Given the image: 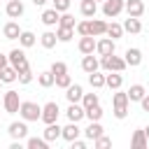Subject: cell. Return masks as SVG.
I'll return each mask as SVG.
<instances>
[{"label":"cell","mask_w":149,"mask_h":149,"mask_svg":"<svg viewBox=\"0 0 149 149\" xmlns=\"http://www.w3.org/2000/svg\"><path fill=\"white\" fill-rule=\"evenodd\" d=\"M56 42H58L56 30H44V33L40 35V44H42L44 49H54V47H56Z\"/></svg>","instance_id":"28"},{"label":"cell","mask_w":149,"mask_h":149,"mask_svg":"<svg viewBox=\"0 0 149 149\" xmlns=\"http://www.w3.org/2000/svg\"><path fill=\"white\" fill-rule=\"evenodd\" d=\"M2 35H5V40H19V35H21V28H19V23H16V21H9V23H5V28H2Z\"/></svg>","instance_id":"27"},{"label":"cell","mask_w":149,"mask_h":149,"mask_svg":"<svg viewBox=\"0 0 149 149\" xmlns=\"http://www.w3.org/2000/svg\"><path fill=\"white\" fill-rule=\"evenodd\" d=\"M54 9L56 12H68L70 9V0H54Z\"/></svg>","instance_id":"44"},{"label":"cell","mask_w":149,"mask_h":149,"mask_svg":"<svg viewBox=\"0 0 149 149\" xmlns=\"http://www.w3.org/2000/svg\"><path fill=\"white\" fill-rule=\"evenodd\" d=\"M81 133L86 135V140H91V142H93L95 137H100V135L105 133V128H102V123H100V121H91V123H88Z\"/></svg>","instance_id":"16"},{"label":"cell","mask_w":149,"mask_h":149,"mask_svg":"<svg viewBox=\"0 0 149 149\" xmlns=\"http://www.w3.org/2000/svg\"><path fill=\"white\" fill-rule=\"evenodd\" d=\"M16 81H19V84H23V86H26V84H30V81H33V70L28 68V70L19 72V74H16Z\"/></svg>","instance_id":"40"},{"label":"cell","mask_w":149,"mask_h":149,"mask_svg":"<svg viewBox=\"0 0 149 149\" xmlns=\"http://www.w3.org/2000/svg\"><path fill=\"white\" fill-rule=\"evenodd\" d=\"M74 33H77L79 37L88 35V21H79V23H74Z\"/></svg>","instance_id":"43"},{"label":"cell","mask_w":149,"mask_h":149,"mask_svg":"<svg viewBox=\"0 0 149 149\" xmlns=\"http://www.w3.org/2000/svg\"><path fill=\"white\" fill-rule=\"evenodd\" d=\"M123 61H126L128 68H137V65L142 63V51H140L137 47H128L126 54H123Z\"/></svg>","instance_id":"10"},{"label":"cell","mask_w":149,"mask_h":149,"mask_svg":"<svg viewBox=\"0 0 149 149\" xmlns=\"http://www.w3.org/2000/svg\"><path fill=\"white\" fill-rule=\"evenodd\" d=\"M35 42H37L35 33H30V30H21V35H19V44H21L23 49H30V47H35Z\"/></svg>","instance_id":"29"},{"label":"cell","mask_w":149,"mask_h":149,"mask_svg":"<svg viewBox=\"0 0 149 149\" xmlns=\"http://www.w3.org/2000/svg\"><path fill=\"white\" fill-rule=\"evenodd\" d=\"M77 49H79L81 54H93V51H95V37H93V35H84V37H79Z\"/></svg>","instance_id":"20"},{"label":"cell","mask_w":149,"mask_h":149,"mask_svg":"<svg viewBox=\"0 0 149 149\" xmlns=\"http://www.w3.org/2000/svg\"><path fill=\"white\" fill-rule=\"evenodd\" d=\"M49 70H51V72H54V77H56V74H63V72H68V65H65L63 61H54Z\"/></svg>","instance_id":"42"},{"label":"cell","mask_w":149,"mask_h":149,"mask_svg":"<svg viewBox=\"0 0 149 149\" xmlns=\"http://www.w3.org/2000/svg\"><path fill=\"white\" fill-rule=\"evenodd\" d=\"M100 68H102L105 72H123L128 65H126V61H123L121 56L109 54V56H100Z\"/></svg>","instance_id":"3"},{"label":"cell","mask_w":149,"mask_h":149,"mask_svg":"<svg viewBox=\"0 0 149 149\" xmlns=\"http://www.w3.org/2000/svg\"><path fill=\"white\" fill-rule=\"evenodd\" d=\"M79 135H81V128H79L74 121H70L68 126H63V128H61V137H63L65 142H72V140H77Z\"/></svg>","instance_id":"12"},{"label":"cell","mask_w":149,"mask_h":149,"mask_svg":"<svg viewBox=\"0 0 149 149\" xmlns=\"http://www.w3.org/2000/svg\"><path fill=\"white\" fill-rule=\"evenodd\" d=\"M0 88H2V81H0Z\"/></svg>","instance_id":"51"},{"label":"cell","mask_w":149,"mask_h":149,"mask_svg":"<svg viewBox=\"0 0 149 149\" xmlns=\"http://www.w3.org/2000/svg\"><path fill=\"white\" fill-rule=\"evenodd\" d=\"M140 105H142V109H144V112H149V93H144V98L140 100Z\"/></svg>","instance_id":"46"},{"label":"cell","mask_w":149,"mask_h":149,"mask_svg":"<svg viewBox=\"0 0 149 149\" xmlns=\"http://www.w3.org/2000/svg\"><path fill=\"white\" fill-rule=\"evenodd\" d=\"M70 144H72V149H86V142H84V140H79V137H77V140H72Z\"/></svg>","instance_id":"45"},{"label":"cell","mask_w":149,"mask_h":149,"mask_svg":"<svg viewBox=\"0 0 149 149\" xmlns=\"http://www.w3.org/2000/svg\"><path fill=\"white\" fill-rule=\"evenodd\" d=\"M37 84H40L42 88H49V86H54V72H51V70H44V72H40V74H37Z\"/></svg>","instance_id":"33"},{"label":"cell","mask_w":149,"mask_h":149,"mask_svg":"<svg viewBox=\"0 0 149 149\" xmlns=\"http://www.w3.org/2000/svg\"><path fill=\"white\" fill-rule=\"evenodd\" d=\"M95 2H105V0H95Z\"/></svg>","instance_id":"50"},{"label":"cell","mask_w":149,"mask_h":149,"mask_svg":"<svg viewBox=\"0 0 149 149\" xmlns=\"http://www.w3.org/2000/svg\"><path fill=\"white\" fill-rule=\"evenodd\" d=\"M88 84H91L93 88H102V86H105V74H102L100 70L91 72V74H88Z\"/></svg>","instance_id":"35"},{"label":"cell","mask_w":149,"mask_h":149,"mask_svg":"<svg viewBox=\"0 0 149 149\" xmlns=\"http://www.w3.org/2000/svg\"><path fill=\"white\" fill-rule=\"evenodd\" d=\"M93 147H95V149H105V147H112V140H109V137L102 133L100 137H95V140H93Z\"/></svg>","instance_id":"41"},{"label":"cell","mask_w":149,"mask_h":149,"mask_svg":"<svg viewBox=\"0 0 149 149\" xmlns=\"http://www.w3.org/2000/svg\"><path fill=\"white\" fill-rule=\"evenodd\" d=\"M30 2H33V5H35V7H44V5H47V2H49V0H30Z\"/></svg>","instance_id":"47"},{"label":"cell","mask_w":149,"mask_h":149,"mask_svg":"<svg viewBox=\"0 0 149 149\" xmlns=\"http://www.w3.org/2000/svg\"><path fill=\"white\" fill-rule=\"evenodd\" d=\"M56 37L58 42H70L74 37V28H65V26H56Z\"/></svg>","instance_id":"32"},{"label":"cell","mask_w":149,"mask_h":149,"mask_svg":"<svg viewBox=\"0 0 149 149\" xmlns=\"http://www.w3.org/2000/svg\"><path fill=\"white\" fill-rule=\"evenodd\" d=\"M144 86L142 84H130V88L126 91V95H128V102H140L142 98H144Z\"/></svg>","instance_id":"22"},{"label":"cell","mask_w":149,"mask_h":149,"mask_svg":"<svg viewBox=\"0 0 149 149\" xmlns=\"http://www.w3.org/2000/svg\"><path fill=\"white\" fill-rule=\"evenodd\" d=\"M5 12H7V16H9V19H21V16H23V12H26V7H23V2H21V0H7Z\"/></svg>","instance_id":"13"},{"label":"cell","mask_w":149,"mask_h":149,"mask_svg":"<svg viewBox=\"0 0 149 149\" xmlns=\"http://www.w3.org/2000/svg\"><path fill=\"white\" fill-rule=\"evenodd\" d=\"M144 135H147V142H149V126L144 128Z\"/></svg>","instance_id":"49"},{"label":"cell","mask_w":149,"mask_h":149,"mask_svg":"<svg viewBox=\"0 0 149 149\" xmlns=\"http://www.w3.org/2000/svg\"><path fill=\"white\" fill-rule=\"evenodd\" d=\"M19 105H21V98H19V91H5L2 95V107L7 114H16L19 112Z\"/></svg>","instance_id":"7"},{"label":"cell","mask_w":149,"mask_h":149,"mask_svg":"<svg viewBox=\"0 0 149 149\" xmlns=\"http://www.w3.org/2000/svg\"><path fill=\"white\" fill-rule=\"evenodd\" d=\"M123 33L140 35V33H142V23H140V19H135V16H128V19L123 21Z\"/></svg>","instance_id":"25"},{"label":"cell","mask_w":149,"mask_h":149,"mask_svg":"<svg viewBox=\"0 0 149 149\" xmlns=\"http://www.w3.org/2000/svg\"><path fill=\"white\" fill-rule=\"evenodd\" d=\"M58 114H61V107H58V102L49 100L47 105H42L40 121H42V123H54V121H58Z\"/></svg>","instance_id":"5"},{"label":"cell","mask_w":149,"mask_h":149,"mask_svg":"<svg viewBox=\"0 0 149 149\" xmlns=\"http://www.w3.org/2000/svg\"><path fill=\"white\" fill-rule=\"evenodd\" d=\"M112 114L116 119H126L128 116V95L121 88H116L114 95H112Z\"/></svg>","instance_id":"1"},{"label":"cell","mask_w":149,"mask_h":149,"mask_svg":"<svg viewBox=\"0 0 149 149\" xmlns=\"http://www.w3.org/2000/svg\"><path fill=\"white\" fill-rule=\"evenodd\" d=\"M79 102H81V107H84V109H88V107L98 105V102H100V98H98V93H84Z\"/></svg>","instance_id":"37"},{"label":"cell","mask_w":149,"mask_h":149,"mask_svg":"<svg viewBox=\"0 0 149 149\" xmlns=\"http://www.w3.org/2000/svg\"><path fill=\"white\" fill-rule=\"evenodd\" d=\"M81 95H84L81 84H70V86L65 88V98H68V102H79Z\"/></svg>","instance_id":"23"},{"label":"cell","mask_w":149,"mask_h":149,"mask_svg":"<svg viewBox=\"0 0 149 149\" xmlns=\"http://www.w3.org/2000/svg\"><path fill=\"white\" fill-rule=\"evenodd\" d=\"M65 116H68V121L79 123V121L84 119V107H81L79 102H70V107L65 109Z\"/></svg>","instance_id":"15"},{"label":"cell","mask_w":149,"mask_h":149,"mask_svg":"<svg viewBox=\"0 0 149 149\" xmlns=\"http://www.w3.org/2000/svg\"><path fill=\"white\" fill-rule=\"evenodd\" d=\"M40 114H42V105L33 102V100H21L19 105V116L23 121H40Z\"/></svg>","instance_id":"2"},{"label":"cell","mask_w":149,"mask_h":149,"mask_svg":"<svg viewBox=\"0 0 149 149\" xmlns=\"http://www.w3.org/2000/svg\"><path fill=\"white\" fill-rule=\"evenodd\" d=\"M7 61H9V65L16 70V74L30 68V65H28V58H26V51H23V47H21V49H12V51L7 54Z\"/></svg>","instance_id":"4"},{"label":"cell","mask_w":149,"mask_h":149,"mask_svg":"<svg viewBox=\"0 0 149 149\" xmlns=\"http://www.w3.org/2000/svg\"><path fill=\"white\" fill-rule=\"evenodd\" d=\"M84 116H86L88 121H100V119H102V107H100V102L93 105V107H88V109H84Z\"/></svg>","instance_id":"34"},{"label":"cell","mask_w":149,"mask_h":149,"mask_svg":"<svg viewBox=\"0 0 149 149\" xmlns=\"http://www.w3.org/2000/svg\"><path fill=\"white\" fill-rule=\"evenodd\" d=\"M105 35H107V37H112V40H119V37L123 35V26H121V23H116V21H112V23H107Z\"/></svg>","instance_id":"31"},{"label":"cell","mask_w":149,"mask_h":149,"mask_svg":"<svg viewBox=\"0 0 149 149\" xmlns=\"http://www.w3.org/2000/svg\"><path fill=\"white\" fill-rule=\"evenodd\" d=\"M105 86L112 88V91L121 88V86H123V74H121V72H107V74H105Z\"/></svg>","instance_id":"21"},{"label":"cell","mask_w":149,"mask_h":149,"mask_svg":"<svg viewBox=\"0 0 149 149\" xmlns=\"http://www.w3.org/2000/svg\"><path fill=\"white\" fill-rule=\"evenodd\" d=\"M7 63H9V61H7V56H5V54H0V70H2Z\"/></svg>","instance_id":"48"},{"label":"cell","mask_w":149,"mask_h":149,"mask_svg":"<svg viewBox=\"0 0 149 149\" xmlns=\"http://www.w3.org/2000/svg\"><path fill=\"white\" fill-rule=\"evenodd\" d=\"M54 84H56L58 88H63V91H65V88L72 84V77H70L68 72H63V74H56V77H54Z\"/></svg>","instance_id":"38"},{"label":"cell","mask_w":149,"mask_h":149,"mask_svg":"<svg viewBox=\"0 0 149 149\" xmlns=\"http://www.w3.org/2000/svg\"><path fill=\"white\" fill-rule=\"evenodd\" d=\"M58 16H61V12H56V9L51 7V9H44V12H42L40 21H42L47 28H54V26H58Z\"/></svg>","instance_id":"18"},{"label":"cell","mask_w":149,"mask_h":149,"mask_svg":"<svg viewBox=\"0 0 149 149\" xmlns=\"http://www.w3.org/2000/svg\"><path fill=\"white\" fill-rule=\"evenodd\" d=\"M42 137H44L49 144H51V142H56V140H61V126H58V121H54V123H47V128H44Z\"/></svg>","instance_id":"17"},{"label":"cell","mask_w":149,"mask_h":149,"mask_svg":"<svg viewBox=\"0 0 149 149\" xmlns=\"http://www.w3.org/2000/svg\"><path fill=\"white\" fill-rule=\"evenodd\" d=\"M26 147L28 149H49V142L44 137H28L26 140Z\"/></svg>","instance_id":"36"},{"label":"cell","mask_w":149,"mask_h":149,"mask_svg":"<svg viewBox=\"0 0 149 149\" xmlns=\"http://www.w3.org/2000/svg\"><path fill=\"white\" fill-rule=\"evenodd\" d=\"M51 2H54V0H51Z\"/></svg>","instance_id":"52"},{"label":"cell","mask_w":149,"mask_h":149,"mask_svg":"<svg viewBox=\"0 0 149 149\" xmlns=\"http://www.w3.org/2000/svg\"><path fill=\"white\" fill-rule=\"evenodd\" d=\"M123 2H126V0H105V2H102V14H105L107 19L119 16V14L123 12Z\"/></svg>","instance_id":"9"},{"label":"cell","mask_w":149,"mask_h":149,"mask_svg":"<svg viewBox=\"0 0 149 149\" xmlns=\"http://www.w3.org/2000/svg\"><path fill=\"white\" fill-rule=\"evenodd\" d=\"M74 16L72 14H68V12H61V16H58V26H65V28H74Z\"/></svg>","instance_id":"39"},{"label":"cell","mask_w":149,"mask_h":149,"mask_svg":"<svg viewBox=\"0 0 149 149\" xmlns=\"http://www.w3.org/2000/svg\"><path fill=\"white\" fill-rule=\"evenodd\" d=\"M105 30H107V23H105L102 19H91V21H88V35H93V37H102Z\"/></svg>","instance_id":"19"},{"label":"cell","mask_w":149,"mask_h":149,"mask_svg":"<svg viewBox=\"0 0 149 149\" xmlns=\"http://www.w3.org/2000/svg\"><path fill=\"white\" fill-rule=\"evenodd\" d=\"M79 12H81V16L93 19L95 12H98V2H95V0H81V2H79Z\"/></svg>","instance_id":"24"},{"label":"cell","mask_w":149,"mask_h":149,"mask_svg":"<svg viewBox=\"0 0 149 149\" xmlns=\"http://www.w3.org/2000/svg\"><path fill=\"white\" fill-rule=\"evenodd\" d=\"M130 144H133L135 149H144V147H149V142H147V135H144V128H137V130H133Z\"/></svg>","instance_id":"26"},{"label":"cell","mask_w":149,"mask_h":149,"mask_svg":"<svg viewBox=\"0 0 149 149\" xmlns=\"http://www.w3.org/2000/svg\"><path fill=\"white\" fill-rule=\"evenodd\" d=\"M123 9H126L128 16L140 19V16L144 14V2H142V0H126V2H123Z\"/></svg>","instance_id":"11"},{"label":"cell","mask_w":149,"mask_h":149,"mask_svg":"<svg viewBox=\"0 0 149 149\" xmlns=\"http://www.w3.org/2000/svg\"><path fill=\"white\" fill-rule=\"evenodd\" d=\"M7 133H9L12 140H26L28 137V121H23V119L21 121H12Z\"/></svg>","instance_id":"8"},{"label":"cell","mask_w":149,"mask_h":149,"mask_svg":"<svg viewBox=\"0 0 149 149\" xmlns=\"http://www.w3.org/2000/svg\"><path fill=\"white\" fill-rule=\"evenodd\" d=\"M81 70H84L86 74L100 70V61H98V56H93V54H84V58H81Z\"/></svg>","instance_id":"14"},{"label":"cell","mask_w":149,"mask_h":149,"mask_svg":"<svg viewBox=\"0 0 149 149\" xmlns=\"http://www.w3.org/2000/svg\"><path fill=\"white\" fill-rule=\"evenodd\" d=\"M0 81H2V84H14V81H16V70H14L9 63L0 70Z\"/></svg>","instance_id":"30"},{"label":"cell","mask_w":149,"mask_h":149,"mask_svg":"<svg viewBox=\"0 0 149 149\" xmlns=\"http://www.w3.org/2000/svg\"><path fill=\"white\" fill-rule=\"evenodd\" d=\"M95 54L98 56H109V54H116V40L102 35L100 40H95Z\"/></svg>","instance_id":"6"}]
</instances>
